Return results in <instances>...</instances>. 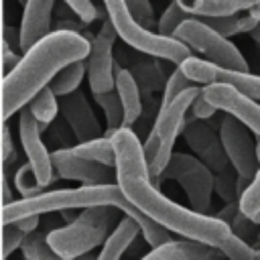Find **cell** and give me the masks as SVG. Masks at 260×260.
<instances>
[{"label": "cell", "instance_id": "15", "mask_svg": "<svg viewBox=\"0 0 260 260\" xmlns=\"http://www.w3.org/2000/svg\"><path fill=\"white\" fill-rule=\"evenodd\" d=\"M205 98L221 112L238 118L250 132L260 138V104L258 100L248 98L240 89L225 83H207L203 85Z\"/></svg>", "mask_w": 260, "mask_h": 260}, {"label": "cell", "instance_id": "2", "mask_svg": "<svg viewBox=\"0 0 260 260\" xmlns=\"http://www.w3.org/2000/svg\"><path fill=\"white\" fill-rule=\"evenodd\" d=\"M89 49L91 43L81 32L53 30L24 51L18 65L2 77V120L6 122L12 114L28 106L41 89L51 85L61 69L87 59Z\"/></svg>", "mask_w": 260, "mask_h": 260}, {"label": "cell", "instance_id": "35", "mask_svg": "<svg viewBox=\"0 0 260 260\" xmlns=\"http://www.w3.org/2000/svg\"><path fill=\"white\" fill-rule=\"evenodd\" d=\"M63 2L73 10V14H75L81 22L89 24V22L98 20L100 10H98V6H95L91 0H63Z\"/></svg>", "mask_w": 260, "mask_h": 260}, {"label": "cell", "instance_id": "43", "mask_svg": "<svg viewBox=\"0 0 260 260\" xmlns=\"http://www.w3.org/2000/svg\"><path fill=\"white\" fill-rule=\"evenodd\" d=\"M256 152H258V162H260V138H256Z\"/></svg>", "mask_w": 260, "mask_h": 260}, {"label": "cell", "instance_id": "23", "mask_svg": "<svg viewBox=\"0 0 260 260\" xmlns=\"http://www.w3.org/2000/svg\"><path fill=\"white\" fill-rule=\"evenodd\" d=\"M20 250H22L24 260H65V258H61V256L49 246L47 234H41V232H30V234H26V238H24ZM75 260H98V256L89 252V254H83V256H79V258H75Z\"/></svg>", "mask_w": 260, "mask_h": 260}, {"label": "cell", "instance_id": "20", "mask_svg": "<svg viewBox=\"0 0 260 260\" xmlns=\"http://www.w3.org/2000/svg\"><path fill=\"white\" fill-rule=\"evenodd\" d=\"M138 234H142L140 223L130 215H124L116 223V228L110 232V236L106 238V242H104V246L98 254V260H120L122 254L136 240Z\"/></svg>", "mask_w": 260, "mask_h": 260}, {"label": "cell", "instance_id": "41", "mask_svg": "<svg viewBox=\"0 0 260 260\" xmlns=\"http://www.w3.org/2000/svg\"><path fill=\"white\" fill-rule=\"evenodd\" d=\"M16 199H12V191H10V185H8V177H6V171L2 173V205H8Z\"/></svg>", "mask_w": 260, "mask_h": 260}, {"label": "cell", "instance_id": "9", "mask_svg": "<svg viewBox=\"0 0 260 260\" xmlns=\"http://www.w3.org/2000/svg\"><path fill=\"white\" fill-rule=\"evenodd\" d=\"M219 136L234 171L238 173L240 179L250 183L260 171L256 140L250 136V130L238 118L223 112V118L219 122Z\"/></svg>", "mask_w": 260, "mask_h": 260}, {"label": "cell", "instance_id": "12", "mask_svg": "<svg viewBox=\"0 0 260 260\" xmlns=\"http://www.w3.org/2000/svg\"><path fill=\"white\" fill-rule=\"evenodd\" d=\"M183 136H185L187 146L193 150V154L205 167H209V171L213 175H221V173H228L234 169L228 158V152L223 148L219 132H215L211 126H207L203 120L193 118L191 122H187Z\"/></svg>", "mask_w": 260, "mask_h": 260}, {"label": "cell", "instance_id": "22", "mask_svg": "<svg viewBox=\"0 0 260 260\" xmlns=\"http://www.w3.org/2000/svg\"><path fill=\"white\" fill-rule=\"evenodd\" d=\"M193 16H230L252 8L260 0H177Z\"/></svg>", "mask_w": 260, "mask_h": 260}, {"label": "cell", "instance_id": "33", "mask_svg": "<svg viewBox=\"0 0 260 260\" xmlns=\"http://www.w3.org/2000/svg\"><path fill=\"white\" fill-rule=\"evenodd\" d=\"M195 18H199L205 24H209L213 30H217L223 37H234V35L242 32L238 14H230V16H195Z\"/></svg>", "mask_w": 260, "mask_h": 260}, {"label": "cell", "instance_id": "26", "mask_svg": "<svg viewBox=\"0 0 260 260\" xmlns=\"http://www.w3.org/2000/svg\"><path fill=\"white\" fill-rule=\"evenodd\" d=\"M28 108H30L32 116L37 118V122H39V126H41V132H43V130L57 118V114L61 112V106H59V102H57V93L51 89V85L45 87V89H41V91L32 98V102L28 104Z\"/></svg>", "mask_w": 260, "mask_h": 260}, {"label": "cell", "instance_id": "34", "mask_svg": "<svg viewBox=\"0 0 260 260\" xmlns=\"http://www.w3.org/2000/svg\"><path fill=\"white\" fill-rule=\"evenodd\" d=\"M126 2H128L130 12L134 14V18H136L142 26H146V28L152 30V26L158 24V20L154 18V10H152L150 0H126Z\"/></svg>", "mask_w": 260, "mask_h": 260}, {"label": "cell", "instance_id": "36", "mask_svg": "<svg viewBox=\"0 0 260 260\" xmlns=\"http://www.w3.org/2000/svg\"><path fill=\"white\" fill-rule=\"evenodd\" d=\"M219 110L205 98V93H203V89L199 91V95L193 100V104H191V114H193V118H197V120H207V118H213L215 114H217Z\"/></svg>", "mask_w": 260, "mask_h": 260}, {"label": "cell", "instance_id": "39", "mask_svg": "<svg viewBox=\"0 0 260 260\" xmlns=\"http://www.w3.org/2000/svg\"><path fill=\"white\" fill-rule=\"evenodd\" d=\"M6 45H10L14 51H20V30L12 28V26H4V41Z\"/></svg>", "mask_w": 260, "mask_h": 260}, {"label": "cell", "instance_id": "16", "mask_svg": "<svg viewBox=\"0 0 260 260\" xmlns=\"http://www.w3.org/2000/svg\"><path fill=\"white\" fill-rule=\"evenodd\" d=\"M59 106H61V116L65 118V124L77 142H87V140L102 136L98 116L93 114L83 91H73V93L61 98Z\"/></svg>", "mask_w": 260, "mask_h": 260}, {"label": "cell", "instance_id": "25", "mask_svg": "<svg viewBox=\"0 0 260 260\" xmlns=\"http://www.w3.org/2000/svg\"><path fill=\"white\" fill-rule=\"evenodd\" d=\"M73 150L89 160L108 165V167H116V148H114V140L108 136H100L87 142H77L73 146Z\"/></svg>", "mask_w": 260, "mask_h": 260}, {"label": "cell", "instance_id": "31", "mask_svg": "<svg viewBox=\"0 0 260 260\" xmlns=\"http://www.w3.org/2000/svg\"><path fill=\"white\" fill-rule=\"evenodd\" d=\"M197 83L191 79V77H187L185 75V71L177 65V69L169 75V79H167V85H165V89H162V102H160V106H169L173 100H177L181 93H185L187 89H191V87H195Z\"/></svg>", "mask_w": 260, "mask_h": 260}, {"label": "cell", "instance_id": "8", "mask_svg": "<svg viewBox=\"0 0 260 260\" xmlns=\"http://www.w3.org/2000/svg\"><path fill=\"white\" fill-rule=\"evenodd\" d=\"M165 179L177 181L183 187L191 209L199 213L209 211L211 195L215 191V175L195 154L173 152L167 169L162 171V181Z\"/></svg>", "mask_w": 260, "mask_h": 260}, {"label": "cell", "instance_id": "13", "mask_svg": "<svg viewBox=\"0 0 260 260\" xmlns=\"http://www.w3.org/2000/svg\"><path fill=\"white\" fill-rule=\"evenodd\" d=\"M18 136H20L26 160L32 165L39 183L43 187L53 185L59 175H55L53 158H51V154H49V150L41 138V126H39V122L32 116L28 106H24L18 112Z\"/></svg>", "mask_w": 260, "mask_h": 260}, {"label": "cell", "instance_id": "40", "mask_svg": "<svg viewBox=\"0 0 260 260\" xmlns=\"http://www.w3.org/2000/svg\"><path fill=\"white\" fill-rule=\"evenodd\" d=\"M12 223H16L24 234H30V232H37V228H39V215L22 217V219H16V221H12Z\"/></svg>", "mask_w": 260, "mask_h": 260}, {"label": "cell", "instance_id": "19", "mask_svg": "<svg viewBox=\"0 0 260 260\" xmlns=\"http://www.w3.org/2000/svg\"><path fill=\"white\" fill-rule=\"evenodd\" d=\"M116 91L122 100L124 106V128H132L140 116H142V91L134 79V75L130 73V69L126 67H116Z\"/></svg>", "mask_w": 260, "mask_h": 260}, {"label": "cell", "instance_id": "18", "mask_svg": "<svg viewBox=\"0 0 260 260\" xmlns=\"http://www.w3.org/2000/svg\"><path fill=\"white\" fill-rule=\"evenodd\" d=\"M142 260H225L219 248L195 240H169L152 248Z\"/></svg>", "mask_w": 260, "mask_h": 260}, {"label": "cell", "instance_id": "27", "mask_svg": "<svg viewBox=\"0 0 260 260\" xmlns=\"http://www.w3.org/2000/svg\"><path fill=\"white\" fill-rule=\"evenodd\" d=\"M85 73H87L85 59L83 61H75V63L67 65L65 69H61L57 73V77L51 81V89L57 93V98H65V95L77 91V87L81 85Z\"/></svg>", "mask_w": 260, "mask_h": 260}, {"label": "cell", "instance_id": "4", "mask_svg": "<svg viewBox=\"0 0 260 260\" xmlns=\"http://www.w3.org/2000/svg\"><path fill=\"white\" fill-rule=\"evenodd\" d=\"M118 211L120 209L114 205L85 207L67 225L51 230L47 234V242L61 258L75 260L83 254H89L98 246H104Z\"/></svg>", "mask_w": 260, "mask_h": 260}, {"label": "cell", "instance_id": "3", "mask_svg": "<svg viewBox=\"0 0 260 260\" xmlns=\"http://www.w3.org/2000/svg\"><path fill=\"white\" fill-rule=\"evenodd\" d=\"M93 205H114L124 215L134 217L140 228L146 244L150 248H156L171 238V232L144 215L140 209H136L130 199L122 193L118 183L110 185H81L75 189H57V191H45L37 197H22L8 205H2V223H12L22 217L30 215H43L53 211H67V209H85Z\"/></svg>", "mask_w": 260, "mask_h": 260}, {"label": "cell", "instance_id": "42", "mask_svg": "<svg viewBox=\"0 0 260 260\" xmlns=\"http://www.w3.org/2000/svg\"><path fill=\"white\" fill-rule=\"evenodd\" d=\"M246 12H248V14L252 16V18H256V20L260 22V2H256V4H254L252 8H248Z\"/></svg>", "mask_w": 260, "mask_h": 260}, {"label": "cell", "instance_id": "1", "mask_svg": "<svg viewBox=\"0 0 260 260\" xmlns=\"http://www.w3.org/2000/svg\"><path fill=\"white\" fill-rule=\"evenodd\" d=\"M116 148V183L130 203L140 209L144 215L160 223L173 234H179L187 240L203 242L221 252L234 240V230L230 223L221 221L215 215L199 213L191 207L175 203L152 181L148 162L144 158L142 144L132 128H120L114 136Z\"/></svg>", "mask_w": 260, "mask_h": 260}, {"label": "cell", "instance_id": "7", "mask_svg": "<svg viewBox=\"0 0 260 260\" xmlns=\"http://www.w3.org/2000/svg\"><path fill=\"white\" fill-rule=\"evenodd\" d=\"M175 39L183 41L185 45L201 53L209 63L217 67L234 69V71H248V61L238 51V47L228 37L219 35L217 30H213L209 24L201 22L195 16L185 20L175 30Z\"/></svg>", "mask_w": 260, "mask_h": 260}, {"label": "cell", "instance_id": "6", "mask_svg": "<svg viewBox=\"0 0 260 260\" xmlns=\"http://www.w3.org/2000/svg\"><path fill=\"white\" fill-rule=\"evenodd\" d=\"M201 89L203 87H199V85L187 89L177 100H173L169 106H160V110L156 114L154 126L150 130V134L146 136L144 144H142L150 177L156 185L162 183V171L167 169V165L173 156L175 140H177L179 134H183L185 124H187L185 116L191 110V104L199 95Z\"/></svg>", "mask_w": 260, "mask_h": 260}, {"label": "cell", "instance_id": "10", "mask_svg": "<svg viewBox=\"0 0 260 260\" xmlns=\"http://www.w3.org/2000/svg\"><path fill=\"white\" fill-rule=\"evenodd\" d=\"M116 28L108 20H104V26L98 35L89 39L91 49L85 59L87 63V81L91 87V93H106L116 89V59H114V41H116Z\"/></svg>", "mask_w": 260, "mask_h": 260}, {"label": "cell", "instance_id": "30", "mask_svg": "<svg viewBox=\"0 0 260 260\" xmlns=\"http://www.w3.org/2000/svg\"><path fill=\"white\" fill-rule=\"evenodd\" d=\"M189 18H193V14L185 12V10L179 6V2H177V0H171V4L165 8L162 16L158 18L156 32L167 35V37H175V30H177L185 20H189Z\"/></svg>", "mask_w": 260, "mask_h": 260}, {"label": "cell", "instance_id": "24", "mask_svg": "<svg viewBox=\"0 0 260 260\" xmlns=\"http://www.w3.org/2000/svg\"><path fill=\"white\" fill-rule=\"evenodd\" d=\"M93 100L98 102V106L102 108L104 116H106V124H108V130H106V136L112 138L120 128H124V106H122V100L118 95V91H106V93H93Z\"/></svg>", "mask_w": 260, "mask_h": 260}, {"label": "cell", "instance_id": "29", "mask_svg": "<svg viewBox=\"0 0 260 260\" xmlns=\"http://www.w3.org/2000/svg\"><path fill=\"white\" fill-rule=\"evenodd\" d=\"M12 181H14L16 191L22 197H37V195L45 193V187L39 183V179L35 175V169H32V165L28 160L14 171V179Z\"/></svg>", "mask_w": 260, "mask_h": 260}, {"label": "cell", "instance_id": "17", "mask_svg": "<svg viewBox=\"0 0 260 260\" xmlns=\"http://www.w3.org/2000/svg\"><path fill=\"white\" fill-rule=\"evenodd\" d=\"M55 0H26L20 20V51H28L35 43L45 39L51 30Z\"/></svg>", "mask_w": 260, "mask_h": 260}, {"label": "cell", "instance_id": "11", "mask_svg": "<svg viewBox=\"0 0 260 260\" xmlns=\"http://www.w3.org/2000/svg\"><path fill=\"white\" fill-rule=\"evenodd\" d=\"M187 77H191L197 85H207V83H225L242 93H246L252 100H260V75H254L250 71H234V69H223L217 67L209 61L189 57L179 65Z\"/></svg>", "mask_w": 260, "mask_h": 260}, {"label": "cell", "instance_id": "32", "mask_svg": "<svg viewBox=\"0 0 260 260\" xmlns=\"http://www.w3.org/2000/svg\"><path fill=\"white\" fill-rule=\"evenodd\" d=\"M26 234L16 223H2V260H8L12 252L22 248Z\"/></svg>", "mask_w": 260, "mask_h": 260}, {"label": "cell", "instance_id": "44", "mask_svg": "<svg viewBox=\"0 0 260 260\" xmlns=\"http://www.w3.org/2000/svg\"><path fill=\"white\" fill-rule=\"evenodd\" d=\"M18 2H20V4H26V0H18Z\"/></svg>", "mask_w": 260, "mask_h": 260}, {"label": "cell", "instance_id": "21", "mask_svg": "<svg viewBox=\"0 0 260 260\" xmlns=\"http://www.w3.org/2000/svg\"><path fill=\"white\" fill-rule=\"evenodd\" d=\"M156 59L158 57H152V55H146L144 53V57H138V59L136 57H130V65L126 67L134 75L140 91L146 93V95H150L154 91H160L167 85L165 71H162V67L158 65Z\"/></svg>", "mask_w": 260, "mask_h": 260}, {"label": "cell", "instance_id": "5", "mask_svg": "<svg viewBox=\"0 0 260 260\" xmlns=\"http://www.w3.org/2000/svg\"><path fill=\"white\" fill-rule=\"evenodd\" d=\"M108 20L114 24L118 37L134 51L158 57L162 61H169L173 65H181L183 61H187L191 55V47L185 45L183 41L175 39V37H167L160 32H152L150 28L142 26L134 14L128 8L126 0H102Z\"/></svg>", "mask_w": 260, "mask_h": 260}, {"label": "cell", "instance_id": "14", "mask_svg": "<svg viewBox=\"0 0 260 260\" xmlns=\"http://www.w3.org/2000/svg\"><path fill=\"white\" fill-rule=\"evenodd\" d=\"M55 171L61 179L79 181L81 185H110L116 183V167H108L79 156L73 146L51 152Z\"/></svg>", "mask_w": 260, "mask_h": 260}, {"label": "cell", "instance_id": "37", "mask_svg": "<svg viewBox=\"0 0 260 260\" xmlns=\"http://www.w3.org/2000/svg\"><path fill=\"white\" fill-rule=\"evenodd\" d=\"M18 61H20L18 53H16L10 45L2 43V77H4V75H8V73L18 65Z\"/></svg>", "mask_w": 260, "mask_h": 260}, {"label": "cell", "instance_id": "28", "mask_svg": "<svg viewBox=\"0 0 260 260\" xmlns=\"http://www.w3.org/2000/svg\"><path fill=\"white\" fill-rule=\"evenodd\" d=\"M238 207L246 217H250L252 221L260 223V171L256 173V177L248 183V187L240 195Z\"/></svg>", "mask_w": 260, "mask_h": 260}, {"label": "cell", "instance_id": "38", "mask_svg": "<svg viewBox=\"0 0 260 260\" xmlns=\"http://www.w3.org/2000/svg\"><path fill=\"white\" fill-rule=\"evenodd\" d=\"M14 142H12V134H10V128L4 124L2 128V162L4 165H10V160L14 158Z\"/></svg>", "mask_w": 260, "mask_h": 260}]
</instances>
